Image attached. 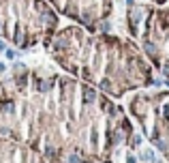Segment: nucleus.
<instances>
[{
	"mask_svg": "<svg viewBox=\"0 0 169 163\" xmlns=\"http://www.w3.org/2000/svg\"><path fill=\"white\" fill-rule=\"evenodd\" d=\"M156 19L152 22V28H150V37L146 35V41H143V47L146 52L152 56L159 47H167V60L161 62V71L167 75L169 80V11H156L154 13Z\"/></svg>",
	"mask_w": 169,
	"mask_h": 163,
	"instance_id": "f257e3e1",
	"label": "nucleus"
},
{
	"mask_svg": "<svg viewBox=\"0 0 169 163\" xmlns=\"http://www.w3.org/2000/svg\"><path fill=\"white\" fill-rule=\"evenodd\" d=\"M156 101L161 105H154V101L150 99V105L154 107V114H156V122L150 129V137L156 144V148L169 157V92L156 94Z\"/></svg>",
	"mask_w": 169,
	"mask_h": 163,
	"instance_id": "f03ea898",
	"label": "nucleus"
},
{
	"mask_svg": "<svg viewBox=\"0 0 169 163\" xmlns=\"http://www.w3.org/2000/svg\"><path fill=\"white\" fill-rule=\"evenodd\" d=\"M2 49H4V43H0V52H2Z\"/></svg>",
	"mask_w": 169,
	"mask_h": 163,
	"instance_id": "7ed1b4c3",
	"label": "nucleus"
}]
</instances>
